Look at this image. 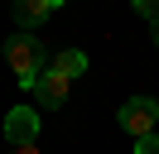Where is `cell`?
Wrapping results in <instances>:
<instances>
[{
    "instance_id": "277c9868",
    "label": "cell",
    "mask_w": 159,
    "mask_h": 154,
    "mask_svg": "<svg viewBox=\"0 0 159 154\" xmlns=\"http://www.w3.org/2000/svg\"><path fill=\"white\" fill-rule=\"evenodd\" d=\"M34 96H39V106H43V111H58V106L68 101V77H58L53 67H43V72H39V82H34Z\"/></svg>"
},
{
    "instance_id": "3957f363",
    "label": "cell",
    "mask_w": 159,
    "mask_h": 154,
    "mask_svg": "<svg viewBox=\"0 0 159 154\" xmlns=\"http://www.w3.org/2000/svg\"><path fill=\"white\" fill-rule=\"evenodd\" d=\"M5 140H10V144H34V140H39V111L15 106V111L5 116Z\"/></svg>"
},
{
    "instance_id": "9c48e42d",
    "label": "cell",
    "mask_w": 159,
    "mask_h": 154,
    "mask_svg": "<svg viewBox=\"0 0 159 154\" xmlns=\"http://www.w3.org/2000/svg\"><path fill=\"white\" fill-rule=\"evenodd\" d=\"M10 154H39V149H34V144H15Z\"/></svg>"
},
{
    "instance_id": "6da1fadb",
    "label": "cell",
    "mask_w": 159,
    "mask_h": 154,
    "mask_svg": "<svg viewBox=\"0 0 159 154\" xmlns=\"http://www.w3.org/2000/svg\"><path fill=\"white\" fill-rule=\"evenodd\" d=\"M5 63H10V72L20 77L24 87H34L48 58H43V43H39V38H29V34H15V38H5Z\"/></svg>"
},
{
    "instance_id": "30bf717a",
    "label": "cell",
    "mask_w": 159,
    "mask_h": 154,
    "mask_svg": "<svg viewBox=\"0 0 159 154\" xmlns=\"http://www.w3.org/2000/svg\"><path fill=\"white\" fill-rule=\"evenodd\" d=\"M149 34H154V43H159V19H149Z\"/></svg>"
},
{
    "instance_id": "8992f818",
    "label": "cell",
    "mask_w": 159,
    "mask_h": 154,
    "mask_svg": "<svg viewBox=\"0 0 159 154\" xmlns=\"http://www.w3.org/2000/svg\"><path fill=\"white\" fill-rule=\"evenodd\" d=\"M53 72H58V77H68V82H72V77H82V72H87V53H82V48H63V53H53Z\"/></svg>"
},
{
    "instance_id": "7a4b0ae2",
    "label": "cell",
    "mask_w": 159,
    "mask_h": 154,
    "mask_svg": "<svg viewBox=\"0 0 159 154\" xmlns=\"http://www.w3.org/2000/svg\"><path fill=\"white\" fill-rule=\"evenodd\" d=\"M120 130L135 135V140L154 135L159 130V101H154V96H130V101L120 106Z\"/></svg>"
},
{
    "instance_id": "5b68a950",
    "label": "cell",
    "mask_w": 159,
    "mask_h": 154,
    "mask_svg": "<svg viewBox=\"0 0 159 154\" xmlns=\"http://www.w3.org/2000/svg\"><path fill=\"white\" fill-rule=\"evenodd\" d=\"M58 5H63V0H15V24H20V29H34L39 19H48Z\"/></svg>"
},
{
    "instance_id": "52a82bcc",
    "label": "cell",
    "mask_w": 159,
    "mask_h": 154,
    "mask_svg": "<svg viewBox=\"0 0 159 154\" xmlns=\"http://www.w3.org/2000/svg\"><path fill=\"white\" fill-rule=\"evenodd\" d=\"M135 154H159V130L145 135V140H135Z\"/></svg>"
},
{
    "instance_id": "ba28073f",
    "label": "cell",
    "mask_w": 159,
    "mask_h": 154,
    "mask_svg": "<svg viewBox=\"0 0 159 154\" xmlns=\"http://www.w3.org/2000/svg\"><path fill=\"white\" fill-rule=\"evenodd\" d=\"M135 10H140L145 19H159V0H135Z\"/></svg>"
}]
</instances>
